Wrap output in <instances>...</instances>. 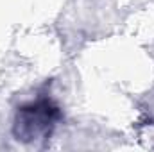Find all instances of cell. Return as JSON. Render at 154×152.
<instances>
[{
  "label": "cell",
  "mask_w": 154,
  "mask_h": 152,
  "mask_svg": "<svg viewBox=\"0 0 154 152\" xmlns=\"http://www.w3.org/2000/svg\"><path fill=\"white\" fill-rule=\"evenodd\" d=\"M59 118V109L48 99H39L27 106H22L14 120V136L22 141H32L50 134L56 120Z\"/></svg>",
  "instance_id": "obj_1"
}]
</instances>
